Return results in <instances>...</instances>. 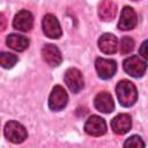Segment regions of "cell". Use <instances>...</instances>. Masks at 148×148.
<instances>
[{"label":"cell","instance_id":"cell-1","mask_svg":"<svg viewBox=\"0 0 148 148\" xmlns=\"http://www.w3.org/2000/svg\"><path fill=\"white\" fill-rule=\"evenodd\" d=\"M116 92H117L119 103L125 108L132 106L138 99L136 87L128 80L119 81L116 87Z\"/></svg>","mask_w":148,"mask_h":148},{"label":"cell","instance_id":"cell-2","mask_svg":"<svg viewBox=\"0 0 148 148\" xmlns=\"http://www.w3.org/2000/svg\"><path fill=\"white\" fill-rule=\"evenodd\" d=\"M3 133H5V136L13 143H21L28 136V133L24 126L15 120H10L5 125Z\"/></svg>","mask_w":148,"mask_h":148},{"label":"cell","instance_id":"cell-3","mask_svg":"<svg viewBox=\"0 0 148 148\" xmlns=\"http://www.w3.org/2000/svg\"><path fill=\"white\" fill-rule=\"evenodd\" d=\"M123 67H124V71L128 75L133 77H141L147 69V64L140 57L131 56L124 60Z\"/></svg>","mask_w":148,"mask_h":148},{"label":"cell","instance_id":"cell-4","mask_svg":"<svg viewBox=\"0 0 148 148\" xmlns=\"http://www.w3.org/2000/svg\"><path fill=\"white\" fill-rule=\"evenodd\" d=\"M68 102V95L66 90L61 86H56L49 97V108L52 111H60L62 110Z\"/></svg>","mask_w":148,"mask_h":148},{"label":"cell","instance_id":"cell-5","mask_svg":"<svg viewBox=\"0 0 148 148\" xmlns=\"http://www.w3.org/2000/svg\"><path fill=\"white\" fill-rule=\"evenodd\" d=\"M64 79H65V83L67 84L68 89L72 92L76 94V92L81 91V89L84 86L82 73L77 68H68L65 73Z\"/></svg>","mask_w":148,"mask_h":148},{"label":"cell","instance_id":"cell-6","mask_svg":"<svg viewBox=\"0 0 148 148\" xmlns=\"http://www.w3.org/2000/svg\"><path fill=\"white\" fill-rule=\"evenodd\" d=\"M95 67L98 76L103 80L111 79L117 71L116 61L111 59H105V58H97L95 61Z\"/></svg>","mask_w":148,"mask_h":148},{"label":"cell","instance_id":"cell-7","mask_svg":"<svg viewBox=\"0 0 148 148\" xmlns=\"http://www.w3.org/2000/svg\"><path fill=\"white\" fill-rule=\"evenodd\" d=\"M84 131L87 134L92 136H101L106 132L105 120L99 116H91L84 124Z\"/></svg>","mask_w":148,"mask_h":148},{"label":"cell","instance_id":"cell-8","mask_svg":"<svg viewBox=\"0 0 148 148\" xmlns=\"http://www.w3.org/2000/svg\"><path fill=\"white\" fill-rule=\"evenodd\" d=\"M43 31L47 37L53 39H57L61 36L62 31H61L59 21L54 15L46 14L43 17Z\"/></svg>","mask_w":148,"mask_h":148},{"label":"cell","instance_id":"cell-9","mask_svg":"<svg viewBox=\"0 0 148 148\" xmlns=\"http://www.w3.org/2000/svg\"><path fill=\"white\" fill-rule=\"evenodd\" d=\"M42 57L43 60L51 67H57L62 61L60 50L53 44H47L42 49Z\"/></svg>","mask_w":148,"mask_h":148},{"label":"cell","instance_id":"cell-10","mask_svg":"<svg viewBox=\"0 0 148 148\" xmlns=\"http://www.w3.org/2000/svg\"><path fill=\"white\" fill-rule=\"evenodd\" d=\"M136 22H138V16L135 10L128 6L124 7L118 22V28L120 30H131L136 25Z\"/></svg>","mask_w":148,"mask_h":148},{"label":"cell","instance_id":"cell-11","mask_svg":"<svg viewBox=\"0 0 148 148\" xmlns=\"http://www.w3.org/2000/svg\"><path fill=\"white\" fill-rule=\"evenodd\" d=\"M34 25V16L29 10H20L13 21V27L20 31H29Z\"/></svg>","mask_w":148,"mask_h":148},{"label":"cell","instance_id":"cell-12","mask_svg":"<svg viewBox=\"0 0 148 148\" xmlns=\"http://www.w3.org/2000/svg\"><path fill=\"white\" fill-rule=\"evenodd\" d=\"M94 104L95 108L104 113H110L113 111L114 109V103H113V98L112 96L108 92V91H102L98 92L94 99Z\"/></svg>","mask_w":148,"mask_h":148},{"label":"cell","instance_id":"cell-13","mask_svg":"<svg viewBox=\"0 0 148 148\" xmlns=\"http://www.w3.org/2000/svg\"><path fill=\"white\" fill-rule=\"evenodd\" d=\"M132 127V119L127 113H120L111 120V128L117 134H125Z\"/></svg>","mask_w":148,"mask_h":148},{"label":"cell","instance_id":"cell-14","mask_svg":"<svg viewBox=\"0 0 148 148\" xmlns=\"http://www.w3.org/2000/svg\"><path fill=\"white\" fill-rule=\"evenodd\" d=\"M98 47L106 54H112L118 49V40L112 34H103L98 39Z\"/></svg>","mask_w":148,"mask_h":148},{"label":"cell","instance_id":"cell-15","mask_svg":"<svg viewBox=\"0 0 148 148\" xmlns=\"http://www.w3.org/2000/svg\"><path fill=\"white\" fill-rule=\"evenodd\" d=\"M117 14V5L113 1H102L98 6V15L102 21H112Z\"/></svg>","mask_w":148,"mask_h":148},{"label":"cell","instance_id":"cell-16","mask_svg":"<svg viewBox=\"0 0 148 148\" xmlns=\"http://www.w3.org/2000/svg\"><path fill=\"white\" fill-rule=\"evenodd\" d=\"M6 43L10 49H13L15 51H18V52L24 51L29 46V39L24 36H22V35H17V34L8 35L7 39H6Z\"/></svg>","mask_w":148,"mask_h":148},{"label":"cell","instance_id":"cell-17","mask_svg":"<svg viewBox=\"0 0 148 148\" xmlns=\"http://www.w3.org/2000/svg\"><path fill=\"white\" fill-rule=\"evenodd\" d=\"M17 62V57L9 52H2L0 54V64L3 68H12Z\"/></svg>","mask_w":148,"mask_h":148},{"label":"cell","instance_id":"cell-18","mask_svg":"<svg viewBox=\"0 0 148 148\" xmlns=\"http://www.w3.org/2000/svg\"><path fill=\"white\" fill-rule=\"evenodd\" d=\"M119 49H120V53L121 54H128L130 52H132L133 49H134V40H133V38L128 37V36L123 37L121 40H120Z\"/></svg>","mask_w":148,"mask_h":148},{"label":"cell","instance_id":"cell-19","mask_svg":"<svg viewBox=\"0 0 148 148\" xmlns=\"http://www.w3.org/2000/svg\"><path fill=\"white\" fill-rule=\"evenodd\" d=\"M124 148H145V142L139 135H132L125 141Z\"/></svg>","mask_w":148,"mask_h":148},{"label":"cell","instance_id":"cell-20","mask_svg":"<svg viewBox=\"0 0 148 148\" xmlns=\"http://www.w3.org/2000/svg\"><path fill=\"white\" fill-rule=\"evenodd\" d=\"M139 53H140V56H141L143 59L148 60V39L145 40V42L140 45V47H139Z\"/></svg>","mask_w":148,"mask_h":148},{"label":"cell","instance_id":"cell-21","mask_svg":"<svg viewBox=\"0 0 148 148\" xmlns=\"http://www.w3.org/2000/svg\"><path fill=\"white\" fill-rule=\"evenodd\" d=\"M0 21H1V30H5L6 28V18H5V15L3 14H0Z\"/></svg>","mask_w":148,"mask_h":148}]
</instances>
